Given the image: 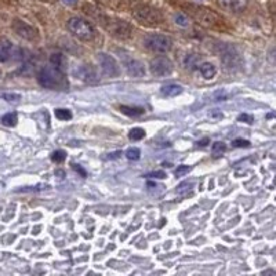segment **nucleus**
Segmentation results:
<instances>
[{"instance_id": "nucleus-4", "label": "nucleus", "mask_w": 276, "mask_h": 276, "mask_svg": "<svg viewBox=\"0 0 276 276\" xmlns=\"http://www.w3.org/2000/svg\"><path fill=\"white\" fill-rule=\"evenodd\" d=\"M134 17L140 24L147 25V27H156L163 21L162 13L151 6H138L134 10Z\"/></svg>"}, {"instance_id": "nucleus-25", "label": "nucleus", "mask_w": 276, "mask_h": 276, "mask_svg": "<svg viewBox=\"0 0 276 276\" xmlns=\"http://www.w3.org/2000/svg\"><path fill=\"white\" fill-rule=\"evenodd\" d=\"M225 149H226V145L224 143H221V141H217V143L213 144V154L214 155H221V154H224L225 152Z\"/></svg>"}, {"instance_id": "nucleus-14", "label": "nucleus", "mask_w": 276, "mask_h": 276, "mask_svg": "<svg viewBox=\"0 0 276 276\" xmlns=\"http://www.w3.org/2000/svg\"><path fill=\"white\" fill-rule=\"evenodd\" d=\"M127 73L132 77H143L145 75V68H144L143 62L137 60H126L124 62Z\"/></svg>"}, {"instance_id": "nucleus-28", "label": "nucleus", "mask_w": 276, "mask_h": 276, "mask_svg": "<svg viewBox=\"0 0 276 276\" xmlns=\"http://www.w3.org/2000/svg\"><path fill=\"white\" fill-rule=\"evenodd\" d=\"M232 145H233V147H236V148H247V147H250V141L237 138V140H235V141L232 143Z\"/></svg>"}, {"instance_id": "nucleus-26", "label": "nucleus", "mask_w": 276, "mask_h": 276, "mask_svg": "<svg viewBox=\"0 0 276 276\" xmlns=\"http://www.w3.org/2000/svg\"><path fill=\"white\" fill-rule=\"evenodd\" d=\"M140 149L138 148H130V149H127V152H126V158L128 160H138L140 159Z\"/></svg>"}, {"instance_id": "nucleus-21", "label": "nucleus", "mask_w": 276, "mask_h": 276, "mask_svg": "<svg viewBox=\"0 0 276 276\" xmlns=\"http://www.w3.org/2000/svg\"><path fill=\"white\" fill-rule=\"evenodd\" d=\"M55 117L60 120H69V119H72V112L69 109H57L55 110Z\"/></svg>"}, {"instance_id": "nucleus-3", "label": "nucleus", "mask_w": 276, "mask_h": 276, "mask_svg": "<svg viewBox=\"0 0 276 276\" xmlns=\"http://www.w3.org/2000/svg\"><path fill=\"white\" fill-rule=\"evenodd\" d=\"M68 29L73 36H76L80 40H91L95 36L93 25L79 17H72L68 21Z\"/></svg>"}, {"instance_id": "nucleus-16", "label": "nucleus", "mask_w": 276, "mask_h": 276, "mask_svg": "<svg viewBox=\"0 0 276 276\" xmlns=\"http://www.w3.org/2000/svg\"><path fill=\"white\" fill-rule=\"evenodd\" d=\"M160 93L166 97H177L178 94L182 93V87L177 84H169V86H163L160 88Z\"/></svg>"}, {"instance_id": "nucleus-32", "label": "nucleus", "mask_w": 276, "mask_h": 276, "mask_svg": "<svg viewBox=\"0 0 276 276\" xmlns=\"http://www.w3.org/2000/svg\"><path fill=\"white\" fill-rule=\"evenodd\" d=\"M145 177H152V178H159V180H163L166 178V173L165 171H152V173H149Z\"/></svg>"}, {"instance_id": "nucleus-19", "label": "nucleus", "mask_w": 276, "mask_h": 276, "mask_svg": "<svg viewBox=\"0 0 276 276\" xmlns=\"http://www.w3.org/2000/svg\"><path fill=\"white\" fill-rule=\"evenodd\" d=\"M17 115L16 113H7L2 117V123L5 124L6 127H14L17 124Z\"/></svg>"}, {"instance_id": "nucleus-35", "label": "nucleus", "mask_w": 276, "mask_h": 276, "mask_svg": "<svg viewBox=\"0 0 276 276\" xmlns=\"http://www.w3.org/2000/svg\"><path fill=\"white\" fill-rule=\"evenodd\" d=\"M269 60L273 62V64H276V49L272 50L269 53Z\"/></svg>"}, {"instance_id": "nucleus-1", "label": "nucleus", "mask_w": 276, "mask_h": 276, "mask_svg": "<svg viewBox=\"0 0 276 276\" xmlns=\"http://www.w3.org/2000/svg\"><path fill=\"white\" fill-rule=\"evenodd\" d=\"M38 80L40 86H43L44 88H50V90H66L69 87V83L66 80L64 71L53 64L40 69Z\"/></svg>"}, {"instance_id": "nucleus-27", "label": "nucleus", "mask_w": 276, "mask_h": 276, "mask_svg": "<svg viewBox=\"0 0 276 276\" xmlns=\"http://www.w3.org/2000/svg\"><path fill=\"white\" fill-rule=\"evenodd\" d=\"M189 171H191V166L182 165L180 166L176 171H174V174H176V177H182V176H185V174H188Z\"/></svg>"}, {"instance_id": "nucleus-6", "label": "nucleus", "mask_w": 276, "mask_h": 276, "mask_svg": "<svg viewBox=\"0 0 276 276\" xmlns=\"http://www.w3.org/2000/svg\"><path fill=\"white\" fill-rule=\"evenodd\" d=\"M220 58L222 65L228 71H236L242 66V57L231 46H221Z\"/></svg>"}, {"instance_id": "nucleus-24", "label": "nucleus", "mask_w": 276, "mask_h": 276, "mask_svg": "<svg viewBox=\"0 0 276 276\" xmlns=\"http://www.w3.org/2000/svg\"><path fill=\"white\" fill-rule=\"evenodd\" d=\"M65 158H66V152L65 151H62V149H60V151H55V152L51 154V160L55 162V163H62V162L65 160Z\"/></svg>"}, {"instance_id": "nucleus-15", "label": "nucleus", "mask_w": 276, "mask_h": 276, "mask_svg": "<svg viewBox=\"0 0 276 276\" xmlns=\"http://www.w3.org/2000/svg\"><path fill=\"white\" fill-rule=\"evenodd\" d=\"M200 73H202V76L204 79H213L215 76V73H217V68H215L211 62H203L202 65H200Z\"/></svg>"}, {"instance_id": "nucleus-37", "label": "nucleus", "mask_w": 276, "mask_h": 276, "mask_svg": "<svg viewBox=\"0 0 276 276\" xmlns=\"http://www.w3.org/2000/svg\"><path fill=\"white\" fill-rule=\"evenodd\" d=\"M207 143H209V138H204L203 141H199V145H200V147H206V145H207Z\"/></svg>"}, {"instance_id": "nucleus-23", "label": "nucleus", "mask_w": 276, "mask_h": 276, "mask_svg": "<svg viewBox=\"0 0 276 276\" xmlns=\"http://www.w3.org/2000/svg\"><path fill=\"white\" fill-rule=\"evenodd\" d=\"M2 98L6 99L7 102H11V104H17V102H20L21 95H20V94H14V93H3L2 94Z\"/></svg>"}, {"instance_id": "nucleus-38", "label": "nucleus", "mask_w": 276, "mask_h": 276, "mask_svg": "<svg viewBox=\"0 0 276 276\" xmlns=\"http://www.w3.org/2000/svg\"><path fill=\"white\" fill-rule=\"evenodd\" d=\"M268 273H269V275H276L275 270H264V272H262V275H268Z\"/></svg>"}, {"instance_id": "nucleus-22", "label": "nucleus", "mask_w": 276, "mask_h": 276, "mask_svg": "<svg viewBox=\"0 0 276 276\" xmlns=\"http://www.w3.org/2000/svg\"><path fill=\"white\" fill-rule=\"evenodd\" d=\"M128 137L132 141H138V140H143L145 137V131L143 128H132L131 131L128 132Z\"/></svg>"}, {"instance_id": "nucleus-12", "label": "nucleus", "mask_w": 276, "mask_h": 276, "mask_svg": "<svg viewBox=\"0 0 276 276\" xmlns=\"http://www.w3.org/2000/svg\"><path fill=\"white\" fill-rule=\"evenodd\" d=\"M13 29H14V32L20 38L27 39V40H33V39H36V36H38L36 29L31 27L27 22L21 21V20H16V21L13 22Z\"/></svg>"}, {"instance_id": "nucleus-36", "label": "nucleus", "mask_w": 276, "mask_h": 276, "mask_svg": "<svg viewBox=\"0 0 276 276\" xmlns=\"http://www.w3.org/2000/svg\"><path fill=\"white\" fill-rule=\"evenodd\" d=\"M62 2H64V3L68 6H73L77 3V0H62Z\"/></svg>"}, {"instance_id": "nucleus-34", "label": "nucleus", "mask_w": 276, "mask_h": 276, "mask_svg": "<svg viewBox=\"0 0 276 276\" xmlns=\"http://www.w3.org/2000/svg\"><path fill=\"white\" fill-rule=\"evenodd\" d=\"M73 169H75V170H76L77 173H79V174H82L83 177H86V176H87V173H86V171L83 170L82 167H79V166H77V165H73Z\"/></svg>"}, {"instance_id": "nucleus-33", "label": "nucleus", "mask_w": 276, "mask_h": 276, "mask_svg": "<svg viewBox=\"0 0 276 276\" xmlns=\"http://www.w3.org/2000/svg\"><path fill=\"white\" fill-rule=\"evenodd\" d=\"M120 155H121L120 151H116V152H113V154H109L108 156H105V159H106V160L117 159V158H120Z\"/></svg>"}, {"instance_id": "nucleus-8", "label": "nucleus", "mask_w": 276, "mask_h": 276, "mask_svg": "<svg viewBox=\"0 0 276 276\" xmlns=\"http://www.w3.org/2000/svg\"><path fill=\"white\" fill-rule=\"evenodd\" d=\"M22 58V50L9 40H0V62H9Z\"/></svg>"}, {"instance_id": "nucleus-9", "label": "nucleus", "mask_w": 276, "mask_h": 276, "mask_svg": "<svg viewBox=\"0 0 276 276\" xmlns=\"http://www.w3.org/2000/svg\"><path fill=\"white\" fill-rule=\"evenodd\" d=\"M149 69L154 76H166L173 71V62L167 57H155L149 64Z\"/></svg>"}, {"instance_id": "nucleus-13", "label": "nucleus", "mask_w": 276, "mask_h": 276, "mask_svg": "<svg viewBox=\"0 0 276 276\" xmlns=\"http://www.w3.org/2000/svg\"><path fill=\"white\" fill-rule=\"evenodd\" d=\"M218 5L229 13H242L247 7V0H218Z\"/></svg>"}, {"instance_id": "nucleus-31", "label": "nucleus", "mask_w": 276, "mask_h": 276, "mask_svg": "<svg viewBox=\"0 0 276 276\" xmlns=\"http://www.w3.org/2000/svg\"><path fill=\"white\" fill-rule=\"evenodd\" d=\"M237 120L243 121V123H247V124H251V123L254 121V119L251 115H246V113H243V115H240L239 117H237Z\"/></svg>"}, {"instance_id": "nucleus-11", "label": "nucleus", "mask_w": 276, "mask_h": 276, "mask_svg": "<svg viewBox=\"0 0 276 276\" xmlns=\"http://www.w3.org/2000/svg\"><path fill=\"white\" fill-rule=\"evenodd\" d=\"M73 76L86 83H94L98 80V75L93 66L90 65H79L73 69Z\"/></svg>"}, {"instance_id": "nucleus-2", "label": "nucleus", "mask_w": 276, "mask_h": 276, "mask_svg": "<svg viewBox=\"0 0 276 276\" xmlns=\"http://www.w3.org/2000/svg\"><path fill=\"white\" fill-rule=\"evenodd\" d=\"M189 11H191V16L193 17V20H196L200 25H203L206 28L220 27L221 24H222L221 17L218 14H215L214 11L206 9V7L191 6Z\"/></svg>"}, {"instance_id": "nucleus-17", "label": "nucleus", "mask_w": 276, "mask_h": 276, "mask_svg": "<svg viewBox=\"0 0 276 276\" xmlns=\"http://www.w3.org/2000/svg\"><path fill=\"white\" fill-rule=\"evenodd\" d=\"M177 193H180L181 196L192 195V184L191 182H182L181 185H178V188H177Z\"/></svg>"}, {"instance_id": "nucleus-10", "label": "nucleus", "mask_w": 276, "mask_h": 276, "mask_svg": "<svg viewBox=\"0 0 276 276\" xmlns=\"http://www.w3.org/2000/svg\"><path fill=\"white\" fill-rule=\"evenodd\" d=\"M98 61L99 65H101V69H102V72H104L106 76L116 77L120 75V68H119V65H117V62H116L113 57H110L106 53H99Z\"/></svg>"}, {"instance_id": "nucleus-39", "label": "nucleus", "mask_w": 276, "mask_h": 276, "mask_svg": "<svg viewBox=\"0 0 276 276\" xmlns=\"http://www.w3.org/2000/svg\"><path fill=\"white\" fill-rule=\"evenodd\" d=\"M0 76H2V72H0Z\"/></svg>"}, {"instance_id": "nucleus-30", "label": "nucleus", "mask_w": 276, "mask_h": 276, "mask_svg": "<svg viewBox=\"0 0 276 276\" xmlns=\"http://www.w3.org/2000/svg\"><path fill=\"white\" fill-rule=\"evenodd\" d=\"M49 188V185H38V187H29V188H24V189H20L21 192H35V191H42V189H46Z\"/></svg>"}, {"instance_id": "nucleus-29", "label": "nucleus", "mask_w": 276, "mask_h": 276, "mask_svg": "<svg viewBox=\"0 0 276 276\" xmlns=\"http://www.w3.org/2000/svg\"><path fill=\"white\" fill-rule=\"evenodd\" d=\"M176 22L180 25V27H187L188 25V18L182 13L180 14H176Z\"/></svg>"}, {"instance_id": "nucleus-20", "label": "nucleus", "mask_w": 276, "mask_h": 276, "mask_svg": "<svg viewBox=\"0 0 276 276\" xmlns=\"http://www.w3.org/2000/svg\"><path fill=\"white\" fill-rule=\"evenodd\" d=\"M50 64L58 66V68H61V69L64 71V64H65V61H64V55L62 54H51V57H50Z\"/></svg>"}, {"instance_id": "nucleus-5", "label": "nucleus", "mask_w": 276, "mask_h": 276, "mask_svg": "<svg viewBox=\"0 0 276 276\" xmlns=\"http://www.w3.org/2000/svg\"><path fill=\"white\" fill-rule=\"evenodd\" d=\"M144 46L154 53L163 54L171 49V39L165 36V35H158V33L148 35L144 39Z\"/></svg>"}, {"instance_id": "nucleus-18", "label": "nucleus", "mask_w": 276, "mask_h": 276, "mask_svg": "<svg viewBox=\"0 0 276 276\" xmlns=\"http://www.w3.org/2000/svg\"><path fill=\"white\" fill-rule=\"evenodd\" d=\"M120 110L127 116H140L144 113L143 108H132V106H121Z\"/></svg>"}, {"instance_id": "nucleus-7", "label": "nucleus", "mask_w": 276, "mask_h": 276, "mask_svg": "<svg viewBox=\"0 0 276 276\" xmlns=\"http://www.w3.org/2000/svg\"><path fill=\"white\" fill-rule=\"evenodd\" d=\"M101 24H104V27L106 28V31H108L112 36H115V38L127 39L130 38V35H131V27H130L126 21L105 18L104 22H101Z\"/></svg>"}]
</instances>
